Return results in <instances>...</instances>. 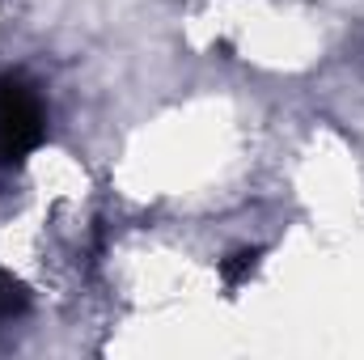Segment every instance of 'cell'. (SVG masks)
Listing matches in <instances>:
<instances>
[{"label": "cell", "instance_id": "277c9868", "mask_svg": "<svg viewBox=\"0 0 364 360\" xmlns=\"http://www.w3.org/2000/svg\"><path fill=\"white\" fill-rule=\"evenodd\" d=\"M356 60H360V64H364V43H360V47H356Z\"/></svg>", "mask_w": 364, "mask_h": 360}, {"label": "cell", "instance_id": "3957f363", "mask_svg": "<svg viewBox=\"0 0 364 360\" xmlns=\"http://www.w3.org/2000/svg\"><path fill=\"white\" fill-rule=\"evenodd\" d=\"M21 309H26V288H21L13 275L0 271V322H13Z\"/></svg>", "mask_w": 364, "mask_h": 360}, {"label": "cell", "instance_id": "7a4b0ae2", "mask_svg": "<svg viewBox=\"0 0 364 360\" xmlns=\"http://www.w3.org/2000/svg\"><path fill=\"white\" fill-rule=\"evenodd\" d=\"M259 259H263L259 246H242V250H233L229 259H220V280H225V288H242V284L255 275Z\"/></svg>", "mask_w": 364, "mask_h": 360}, {"label": "cell", "instance_id": "6da1fadb", "mask_svg": "<svg viewBox=\"0 0 364 360\" xmlns=\"http://www.w3.org/2000/svg\"><path fill=\"white\" fill-rule=\"evenodd\" d=\"M47 140V102L21 73H0V170L26 166Z\"/></svg>", "mask_w": 364, "mask_h": 360}]
</instances>
